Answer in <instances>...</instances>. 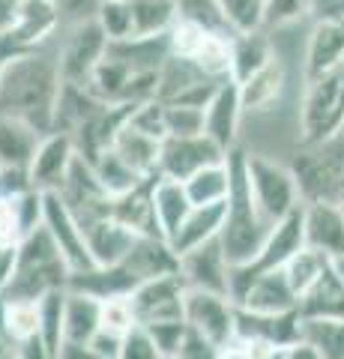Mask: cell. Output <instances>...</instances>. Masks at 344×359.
Listing matches in <instances>:
<instances>
[{"instance_id":"4dcf8cb0","label":"cell","mask_w":344,"mask_h":359,"mask_svg":"<svg viewBox=\"0 0 344 359\" xmlns=\"http://www.w3.org/2000/svg\"><path fill=\"white\" fill-rule=\"evenodd\" d=\"M273 57H275V48H273V39L266 36V30L234 36L231 39V78L242 84L258 69H263Z\"/></svg>"},{"instance_id":"ba28073f","label":"cell","mask_w":344,"mask_h":359,"mask_svg":"<svg viewBox=\"0 0 344 359\" xmlns=\"http://www.w3.org/2000/svg\"><path fill=\"white\" fill-rule=\"evenodd\" d=\"M186 297L188 287L183 282L180 269L171 276H159L138 285L129 294L132 311H135L138 327H156L168 320H186Z\"/></svg>"},{"instance_id":"8fae6325","label":"cell","mask_w":344,"mask_h":359,"mask_svg":"<svg viewBox=\"0 0 344 359\" xmlns=\"http://www.w3.org/2000/svg\"><path fill=\"white\" fill-rule=\"evenodd\" d=\"M186 323L207 335L216 347H228L237 339V302L225 294L188 290L186 297Z\"/></svg>"},{"instance_id":"83f0119b","label":"cell","mask_w":344,"mask_h":359,"mask_svg":"<svg viewBox=\"0 0 344 359\" xmlns=\"http://www.w3.org/2000/svg\"><path fill=\"white\" fill-rule=\"evenodd\" d=\"M132 39H162L180 21L177 0H129Z\"/></svg>"},{"instance_id":"277c9868","label":"cell","mask_w":344,"mask_h":359,"mask_svg":"<svg viewBox=\"0 0 344 359\" xmlns=\"http://www.w3.org/2000/svg\"><path fill=\"white\" fill-rule=\"evenodd\" d=\"M344 132V63L305 81L299 105V141L317 147Z\"/></svg>"},{"instance_id":"6da1fadb","label":"cell","mask_w":344,"mask_h":359,"mask_svg":"<svg viewBox=\"0 0 344 359\" xmlns=\"http://www.w3.org/2000/svg\"><path fill=\"white\" fill-rule=\"evenodd\" d=\"M63 90V72L57 51L30 48L6 66L0 78V111L33 123L39 132H51L54 111Z\"/></svg>"},{"instance_id":"d6986e66","label":"cell","mask_w":344,"mask_h":359,"mask_svg":"<svg viewBox=\"0 0 344 359\" xmlns=\"http://www.w3.org/2000/svg\"><path fill=\"white\" fill-rule=\"evenodd\" d=\"M234 302L252 314H270V318L296 314V309H299V299L291 290V285H287L284 269H275V273H263L258 278H252Z\"/></svg>"},{"instance_id":"7dc6e473","label":"cell","mask_w":344,"mask_h":359,"mask_svg":"<svg viewBox=\"0 0 344 359\" xmlns=\"http://www.w3.org/2000/svg\"><path fill=\"white\" fill-rule=\"evenodd\" d=\"M174 359V356H171ZM177 359H221V347H216L213 341L207 339V335H201L198 330L188 327L186 330V339L180 344V353H177Z\"/></svg>"},{"instance_id":"8992f818","label":"cell","mask_w":344,"mask_h":359,"mask_svg":"<svg viewBox=\"0 0 344 359\" xmlns=\"http://www.w3.org/2000/svg\"><path fill=\"white\" fill-rule=\"evenodd\" d=\"M246 177H249L254 204H258L261 216L270 224L287 219L291 212L303 207V198H299V186H296L291 165L266 159V156L246 153Z\"/></svg>"},{"instance_id":"3957f363","label":"cell","mask_w":344,"mask_h":359,"mask_svg":"<svg viewBox=\"0 0 344 359\" xmlns=\"http://www.w3.org/2000/svg\"><path fill=\"white\" fill-rule=\"evenodd\" d=\"M69 282H72L69 264L63 261V255L57 252V245L51 243L48 231L36 228L27 240L18 243L13 282H9L4 299L39 302V299H46L48 294L69 290Z\"/></svg>"},{"instance_id":"5b68a950","label":"cell","mask_w":344,"mask_h":359,"mask_svg":"<svg viewBox=\"0 0 344 359\" xmlns=\"http://www.w3.org/2000/svg\"><path fill=\"white\" fill-rule=\"evenodd\" d=\"M303 204H338L344 192V135L305 147L291 165Z\"/></svg>"},{"instance_id":"7bdbcfd3","label":"cell","mask_w":344,"mask_h":359,"mask_svg":"<svg viewBox=\"0 0 344 359\" xmlns=\"http://www.w3.org/2000/svg\"><path fill=\"white\" fill-rule=\"evenodd\" d=\"M129 126H135L138 132L150 135V138H156V141H165L168 138V126H165V102L150 99V102L135 105L132 114H129Z\"/></svg>"},{"instance_id":"4316f807","label":"cell","mask_w":344,"mask_h":359,"mask_svg":"<svg viewBox=\"0 0 344 359\" xmlns=\"http://www.w3.org/2000/svg\"><path fill=\"white\" fill-rule=\"evenodd\" d=\"M221 224H225V204H216V207H192V212L183 219V224L177 228V233L168 240V245L174 249L177 257H183L186 252L198 249V245L219 240Z\"/></svg>"},{"instance_id":"e575fe53","label":"cell","mask_w":344,"mask_h":359,"mask_svg":"<svg viewBox=\"0 0 344 359\" xmlns=\"http://www.w3.org/2000/svg\"><path fill=\"white\" fill-rule=\"evenodd\" d=\"M299 339L315 344L324 359H344V320L299 318Z\"/></svg>"},{"instance_id":"8d00e7d4","label":"cell","mask_w":344,"mask_h":359,"mask_svg":"<svg viewBox=\"0 0 344 359\" xmlns=\"http://www.w3.org/2000/svg\"><path fill=\"white\" fill-rule=\"evenodd\" d=\"M63 306H66V290L48 294L46 299H39V311H42V323H39V339L46 341L48 351L63 359L66 351V323H63Z\"/></svg>"},{"instance_id":"f35d334b","label":"cell","mask_w":344,"mask_h":359,"mask_svg":"<svg viewBox=\"0 0 344 359\" xmlns=\"http://www.w3.org/2000/svg\"><path fill=\"white\" fill-rule=\"evenodd\" d=\"M96 25L102 27L108 42H129L132 39V13L129 0H99Z\"/></svg>"},{"instance_id":"816d5d0a","label":"cell","mask_w":344,"mask_h":359,"mask_svg":"<svg viewBox=\"0 0 344 359\" xmlns=\"http://www.w3.org/2000/svg\"><path fill=\"white\" fill-rule=\"evenodd\" d=\"M13 353H15V359H57L46 347V341H42L39 335H36V339H30V341H25V344L13 347Z\"/></svg>"},{"instance_id":"9c48e42d","label":"cell","mask_w":344,"mask_h":359,"mask_svg":"<svg viewBox=\"0 0 344 359\" xmlns=\"http://www.w3.org/2000/svg\"><path fill=\"white\" fill-rule=\"evenodd\" d=\"M42 228L48 231L51 243L57 245V252L63 255V261L69 264L72 276L90 273L96 269L90 249H87V237H84V224L75 219V212L63 204L60 195L48 192L46 204H42Z\"/></svg>"},{"instance_id":"681fc988","label":"cell","mask_w":344,"mask_h":359,"mask_svg":"<svg viewBox=\"0 0 344 359\" xmlns=\"http://www.w3.org/2000/svg\"><path fill=\"white\" fill-rule=\"evenodd\" d=\"M15 255H18V245H4L0 243V299L6 297V287H9V282H13Z\"/></svg>"},{"instance_id":"7a4b0ae2","label":"cell","mask_w":344,"mask_h":359,"mask_svg":"<svg viewBox=\"0 0 344 359\" xmlns=\"http://www.w3.org/2000/svg\"><path fill=\"white\" fill-rule=\"evenodd\" d=\"M228 165H231V195L225 204V224H221L219 240L231 266H246L261 252L273 224L261 216V210L252 198L249 177H246V150L240 147L231 150Z\"/></svg>"},{"instance_id":"2e32d148","label":"cell","mask_w":344,"mask_h":359,"mask_svg":"<svg viewBox=\"0 0 344 359\" xmlns=\"http://www.w3.org/2000/svg\"><path fill=\"white\" fill-rule=\"evenodd\" d=\"M305 249L324 255L326 261L344 257V207L341 204H303Z\"/></svg>"},{"instance_id":"7c38bea8","label":"cell","mask_w":344,"mask_h":359,"mask_svg":"<svg viewBox=\"0 0 344 359\" xmlns=\"http://www.w3.org/2000/svg\"><path fill=\"white\" fill-rule=\"evenodd\" d=\"M228 153L209 141L207 135H192V138H165L159 153V177L180 180L186 183L192 174L204 171L209 165H221Z\"/></svg>"},{"instance_id":"d4e9b609","label":"cell","mask_w":344,"mask_h":359,"mask_svg":"<svg viewBox=\"0 0 344 359\" xmlns=\"http://www.w3.org/2000/svg\"><path fill=\"white\" fill-rule=\"evenodd\" d=\"M156 177H147L141 186L132 189V192L114 198L111 216L117 222H123L129 231H135L138 237H162L159 222H156V210H153V183H156Z\"/></svg>"},{"instance_id":"52a82bcc","label":"cell","mask_w":344,"mask_h":359,"mask_svg":"<svg viewBox=\"0 0 344 359\" xmlns=\"http://www.w3.org/2000/svg\"><path fill=\"white\" fill-rule=\"evenodd\" d=\"M168 48L174 57L192 63L207 78H216V81L231 78V39L219 36V33H209L180 18L168 33Z\"/></svg>"},{"instance_id":"f546056e","label":"cell","mask_w":344,"mask_h":359,"mask_svg":"<svg viewBox=\"0 0 344 359\" xmlns=\"http://www.w3.org/2000/svg\"><path fill=\"white\" fill-rule=\"evenodd\" d=\"M153 210H156L162 240H171L177 228L183 224V219L192 212V201H188L186 186L180 180L156 177V183H153Z\"/></svg>"},{"instance_id":"f1b7e54d","label":"cell","mask_w":344,"mask_h":359,"mask_svg":"<svg viewBox=\"0 0 344 359\" xmlns=\"http://www.w3.org/2000/svg\"><path fill=\"white\" fill-rule=\"evenodd\" d=\"M114 153L123 159L132 171L141 177H156L159 174V153H162V141L150 138V135L138 132L135 126H129V120L123 123V129L114 138Z\"/></svg>"},{"instance_id":"680465c9","label":"cell","mask_w":344,"mask_h":359,"mask_svg":"<svg viewBox=\"0 0 344 359\" xmlns=\"http://www.w3.org/2000/svg\"><path fill=\"white\" fill-rule=\"evenodd\" d=\"M338 204H341V207H344V192H341V201H338Z\"/></svg>"},{"instance_id":"cb8c5ba5","label":"cell","mask_w":344,"mask_h":359,"mask_svg":"<svg viewBox=\"0 0 344 359\" xmlns=\"http://www.w3.org/2000/svg\"><path fill=\"white\" fill-rule=\"evenodd\" d=\"M240 87V102H242V114L246 111H270L279 99L284 96L287 87V66L284 60L275 54V57L258 69L252 78H246Z\"/></svg>"},{"instance_id":"f5cc1de1","label":"cell","mask_w":344,"mask_h":359,"mask_svg":"<svg viewBox=\"0 0 344 359\" xmlns=\"http://www.w3.org/2000/svg\"><path fill=\"white\" fill-rule=\"evenodd\" d=\"M18 9H21V0H0V33H9L15 27Z\"/></svg>"},{"instance_id":"ab89813d","label":"cell","mask_w":344,"mask_h":359,"mask_svg":"<svg viewBox=\"0 0 344 359\" xmlns=\"http://www.w3.org/2000/svg\"><path fill=\"white\" fill-rule=\"evenodd\" d=\"M177 4H180V18L183 21H192V25L204 27L209 33L234 39V33H231V27L225 25V18H221V9H219L216 0H177Z\"/></svg>"},{"instance_id":"e0dca14e","label":"cell","mask_w":344,"mask_h":359,"mask_svg":"<svg viewBox=\"0 0 344 359\" xmlns=\"http://www.w3.org/2000/svg\"><path fill=\"white\" fill-rule=\"evenodd\" d=\"M344 63V18L338 15H317L305 42V81L324 75Z\"/></svg>"},{"instance_id":"836d02e7","label":"cell","mask_w":344,"mask_h":359,"mask_svg":"<svg viewBox=\"0 0 344 359\" xmlns=\"http://www.w3.org/2000/svg\"><path fill=\"white\" fill-rule=\"evenodd\" d=\"M87 162H90L93 174H96V180H99V186H102L111 198L126 195V192H132V189L141 186L144 180H147V177H141V174L132 171V168L114 153V147L96 153L93 159H87Z\"/></svg>"},{"instance_id":"f907efd6","label":"cell","mask_w":344,"mask_h":359,"mask_svg":"<svg viewBox=\"0 0 344 359\" xmlns=\"http://www.w3.org/2000/svg\"><path fill=\"white\" fill-rule=\"evenodd\" d=\"M25 51H30V48H25L15 36H13V30L9 33H0V78H4V72H6V66L13 63L18 54H25Z\"/></svg>"},{"instance_id":"603a6c76","label":"cell","mask_w":344,"mask_h":359,"mask_svg":"<svg viewBox=\"0 0 344 359\" xmlns=\"http://www.w3.org/2000/svg\"><path fill=\"white\" fill-rule=\"evenodd\" d=\"M63 323H66V347H87L93 335L102 330V299L84 290L69 287L63 306Z\"/></svg>"},{"instance_id":"c3c4849f","label":"cell","mask_w":344,"mask_h":359,"mask_svg":"<svg viewBox=\"0 0 344 359\" xmlns=\"http://www.w3.org/2000/svg\"><path fill=\"white\" fill-rule=\"evenodd\" d=\"M87 351L96 353L99 359H120V351H123V335L108 332V330H99L93 335V341L87 344Z\"/></svg>"},{"instance_id":"94428289","label":"cell","mask_w":344,"mask_h":359,"mask_svg":"<svg viewBox=\"0 0 344 359\" xmlns=\"http://www.w3.org/2000/svg\"><path fill=\"white\" fill-rule=\"evenodd\" d=\"M341 135H344V132H341Z\"/></svg>"},{"instance_id":"6f0895ef","label":"cell","mask_w":344,"mask_h":359,"mask_svg":"<svg viewBox=\"0 0 344 359\" xmlns=\"http://www.w3.org/2000/svg\"><path fill=\"white\" fill-rule=\"evenodd\" d=\"M336 269H338V276H341V282H344V257H341V261H336Z\"/></svg>"},{"instance_id":"60d3db41","label":"cell","mask_w":344,"mask_h":359,"mask_svg":"<svg viewBox=\"0 0 344 359\" xmlns=\"http://www.w3.org/2000/svg\"><path fill=\"white\" fill-rule=\"evenodd\" d=\"M308 15H317L308 0H266L263 6V30H282Z\"/></svg>"},{"instance_id":"91938a15","label":"cell","mask_w":344,"mask_h":359,"mask_svg":"<svg viewBox=\"0 0 344 359\" xmlns=\"http://www.w3.org/2000/svg\"><path fill=\"white\" fill-rule=\"evenodd\" d=\"M174 359H177V356H174Z\"/></svg>"},{"instance_id":"11a10c76","label":"cell","mask_w":344,"mask_h":359,"mask_svg":"<svg viewBox=\"0 0 344 359\" xmlns=\"http://www.w3.org/2000/svg\"><path fill=\"white\" fill-rule=\"evenodd\" d=\"M9 356H13V347H9V341L0 335V359H9Z\"/></svg>"},{"instance_id":"1f68e13d","label":"cell","mask_w":344,"mask_h":359,"mask_svg":"<svg viewBox=\"0 0 344 359\" xmlns=\"http://www.w3.org/2000/svg\"><path fill=\"white\" fill-rule=\"evenodd\" d=\"M42 311L39 302L30 299H4L0 302V335L9 341V347H18L39 335Z\"/></svg>"},{"instance_id":"30bf717a","label":"cell","mask_w":344,"mask_h":359,"mask_svg":"<svg viewBox=\"0 0 344 359\" xmlns=\"http://www.w3.org/2000/svg\"><path fill=\"white\" fill-rule=\"evenodd\" d=\"M105 51H108V36L102 33V27L96 25V18H87V21H81V25H72L69 33L63 36L60 48H57L63 81L87 84V78H90L96 66L102 63Z\"/></svg>"},{"instance_id":"44dd1931","label":"cell","mask_w":344,"mask_h":359,"mask_svg":"<svg viewBox=\"0 0 344 359\" xmlns=\"http://www.w3.org/2000/svg\"><path fill=\"white\" fill-rule=\"evenodd\" d=\"M60 27H63V15L54 0H21L13 36L25 48H42V45H48L57 36Z\"/></svg>"},{"instance_id":"5bb4252c","label":"cell","mask_w":344,"mask_h":359,"mask_svg":"<svg viewBox=\"0 0 344 359\" xmlns=\"http://www.w3.org/2000/svg\"><path fill=\"white\" fill-rule=\"evenodd\" d=\"M231 266L221 240L204 243L180 257V276L188 290H207V294L231 297Z\"/></svg>"},{"instance_id":"b9f144b4","label":"cell","mask_w":344,"mask_h":359,"mask_svg":"<svg viewBox=\"0 0 344 359\" xmlns=\"http://www.w3.org/2000/svg\"><path fill=\"white\" fill-rule=\"evenodd\" d=\"M165 126H168V138H192V135H204V111L165 102Z\"/></svg>"},{"instance_id":"74e56055","label":"cell","mask_w":344,"mask_h":359,"mask_svg":"<svg viewBox=\"0 0 344 359\" xmlns=\"http://www.w3.org/2000/svg\"><path fill=\"white\" fill-rule=\"evenodd\" d=\"M221 9V18L231 27L234 36L263 30V6L266 0H216Z\"/></svg>"},{"instance_id":"f6af8a7d","label":"cell","mask_w":344,"mask_h":359,"mask_svg":"<svg viewBox=\"0 0 344 359\" xmlns=\"http://www.w3.org/2000/svg\"><path fill=\"white\" fill-rule=\"evenodd\" d=\"M150 335H153V341H156V347L162 351L165 359H171L180 353V344L186 339V330H188V323L186 320H168V323H156V327H144Z\"/></svg>"},{"instance_id":"ffe728a7","label":"cell","mask_w":344,"mask_h":359,"mask_svg":"<svg viewBox=\"0 0 344 359\" xmlns=\"http://www.w3.org/2000/svg\"><path fill=\"white\" fill-rule=\"evenodd\" d=\"M84 237H87V249H90V257L96 269H111L120 266L132 255L135 243L141 240L135 231H129L123 222H117L114 216L96 219L84 224Z\"/></svg>"},{"instance_id":"ac0fdd59","label":"cell","mask_w":344,"mask_h":359,"mask_svg":"<svg viewBox=\"0 0 344 359\" xmlns=\"http://www.w3.org/2000/svg\"><path fill=\"white\" fill-rule=\"evenodd\" d=\"M240 120H242L240 87L234 78H225L216 90V96L209 99V105L204 108V135L209 141H216L225 153H231L237 150Z\"/></svg>"},{"instance_id":"db71d44e","label":"cell","mask_w":344,"mask_h":359,"mask_svg":"<svg viewBox=\"0 0 344 359\" xmlns=\"http://www.w3.org/2000/svg\"><path fill=\"white\" fill-rule=\"evenodd\" d=\"M338 0H317V15H329Z\"/></svg>"},{"instance_id":"bcb514c9","label":"cell","mask_w":344,"mask_h":359,"mask_svg":"<svg viewBox=\"0 0 344 359\" xmlns=\"http://www.w3.org/2000/svg\"><path fill=\"white\" fill-rule=\"evenodd\" d=\"M120 359H165L162 351L153 341V335L144 330V327H135L123 335V351H120Z\"/></svg>"},{"instance_id":"d6a6232c","label":"cell","mask_w":344,"mask_h":359,"mask_svg":"<svg viewBox=\"0 0 344 359\" xmlns=\"http://www.w3.org/2000/svg\"><path fill=\"white\" fill-rule=\"evenodd\" d=\"M186 195L192 201V207H216L228 204L231 195V165L228 159L221 165H209L204 171H198L186 180Z\"/></svg>"},{"instance_id":"4fadbf2b","label":"cell","mask_w":344,"mask_h":359,"mask_svg":"<svg viewBox=\"0 0 344 359\" xmlns=\"http://www.w3.org/2000/svg\"><path fill=\"white\" fill-rule=\"evenodd\" d=\"M54 195L63 198V204L75 212V219H78L81 224L105 219V216H111V210H114V198L99 186L93 168L84 156H78V159L72 162L69 174H66L63 186H60V192H54Z\"/></svg>"},{"instance_id":"7402d4cb","label":"cell","mask_w":344,"mask_h":359,"mask_svg":"<svg viewBox=\"0 0 344 359\" xmlns=\"http://www.w3.org/2000/svg\"><path fill=\"white\" fill-rule=\"evenodd\" d=\"M42 138H46V132H39L33 123L0 111V168H21V171H27Z\"/></svg>"},{"instance_id":"9a60e30c","label":"cell","mask_w":344,"mask_h":359,"mask_svg":"<svg viewBox=\"0 0 344 359\" xmlns=\"http://www.w3.org/2000/svg\"><path fill=\"white\" fill-rule=\"evenodd\" d=\"M75 159H78V147H75V141L69 138V135L48 132L46 138H42L36 156H33L30 168H27L33 189L42 192V195L60 192L63 180H66V174H69Z\"/></svg>"},{"instance_id":"9f6ffc18","label":"cell","mask_w":344,"mask_h":359,"mask_svg":"<svg viewBox=\"0 0 344 359\" xmlns=\"http://www.w3.org/2000/svg\"><path fill=\"white\" fill-rule=\"evenodd\" d=\"M329 15H338V18H344V0H338V4H336V9H332Z\"/></svg>"},{"instance_id":"ee69618b","label":"cell","mask_w":344,"mask_h":359,"mask_svg":"<svg viewBox=\"0 0 344 359\" xmlns=\"http://www.w3.org/2000/svg\"><path fill=\"white\" fill-rule=\"evenodd\" d=\"M135 327H138V320H135V311H132L129 297L102 299V330L126 335L129 330H135Z\"/></svg>"},{"instance_id":"484cf974","label":"cell","mask_w":344,"mask_h":359,"mask_svg":"<svg viewBox=\"0 0 344 359\" xmlns=\"http://www.w3.org/2000/svg\"><path fill=\"white\" fill-rule=\"evenodd\" d=\"M299 318L308 320H344V282L336 264L324 269L317 285L299 299Z\"/></svg>"},{"instance_id":"d590c367","label":"cell","mask_w":344,"mask_h":359,"mask_svg":"<svg viewBox=\"0 0 344 359\" xmlns=\"http://www.w3.org/2000/svg\"><path fill=\"white\" fill-rule=\"evenodd\" d=\"M329 264H332V261H326L324 255H317V252H312V249L296 252L291 261L284 264V278H287V285H291V290L296 294V299H303L308 290L317 285V278L324 276V269H326Z\"/></svg>"}]
</instances>
